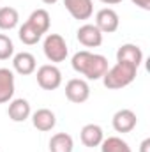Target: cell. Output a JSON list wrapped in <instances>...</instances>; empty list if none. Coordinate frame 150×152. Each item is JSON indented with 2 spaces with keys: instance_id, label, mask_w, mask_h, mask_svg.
Returning <instances> with one entry per match:
<instances>
[{
  "instance_id": "8992f818",
  "label": "cell",
  "mask_w": 150,
  "mask_h": 152,
  "mask_svg": "<svg viewBox=\"0 0 150 152\" xmlns=\"http://www.w3.org/2000/svg\"><path fill=\"white\" fill-rule=\"evenodd\" d=\"M120 25V18L117 14V11H113L111 7H104L95 14V27L103 32V34H113L118 30Z\"/></svg>"
},
{
  "instance_id": "d4e9b609",
  "label": "cell",
  "mask_w": 150,
  "mask_h": 152,
  "mask_svg": "<svg viewBox=\"0 0 150 152\" xmlns=\"http://www.w3.org/2000/svg\"><path fill=\"white\" fill-rule=\"evenodd\" d=\"M42 2H44V4H48V5H53V4H57L58 0H42Z\"/></svg>"
},
{
  "instance_id": "5bb4252c",
  "label": "cell",
  "mask_w": 150,
  "mask_h": 152,
  "mask_svg": "<svg viewBox=\"0 0 150 152\" xmlns=\"http://www.w3.org/2000/svg\"><path fill=\"white\" fill-rule=\"evenodd\" d=\"M32 113L30 110V103L23 97L20 99H11L9 101V108H7V115L12 122H25Z\"/></svg>"
},
{
  "instance_id": "277c9868",
  "label": "cell",
  "mask_w": 150,
  "mask_h": 152,
  "mask_svg": "<svg viewBox=\"0 0 150 152\" xmlns=\"http://www.w3.org/2000/svg\"><path fill=\"white\" fill-rule=\"evenodd\" d=\"M37 83L44 90H55L62 85V73L55 64H44L37 69Z\"/></svg>"
},
{
  "instance_id": "603a6c76",
  "label": "cell",
  "mask_w": 150,
  "mask_h": 152,
  "mask_svg": "<svg viewBox=\"0 0 150 152\" xmlns=\"http://www.w3.org/2000/svg\"><path fill=\"white\" fill-rule=\"evenodd\" d=\"M140 152H150V138H145L140 145Z\"/></svg>"
},
{
  "instance_id": "3957f363",
  "label": "cell",
  "mask_w": 150,
  "mask_h": 152,
  "mask_svg": "<svg viewBox=\"0 0 150 152\" xmlns=\"http://www.w3.org/2000/svg\"><path fill=\"white\" fill-rule=\"evenodd\" d=\"M42 51L46 55V58L53 64L64 62L69 55V48L66 39L62 37L60 34H48L44 42H42Z\"/></svg>"
},
{
  "instance_id": "ba28073f",
  "label": "cell",
  "mask_w": 150,
  "mask_h": 152,
  "mask_svg": "<svg viewBox=\"0 0 150 152\" xmlns=\"http://www.w3.org/2000/svg\"><path fill=\"white\" fill-rule=\"evenodd\" d=\"M111 124L117 133H131L136 127V124H138V117H136V113L133 110L122 108V110H118L113 115Z\"/></svg>"
},
{
  "instance_id": "9c48e42d",
  "label": "cell",
  "mask_w": 150,
  "mask_h": 152,
  "mask_svg": "<svg viewBox=\"0 0 150 152\" xmlns=\"http://www.w3.org/2000/svg\"><path fill=\"white\" fill-rule=\"evenodd\" d=\"M117 62H127L134 67H140L143 62V51L136 44H131V42L122 44L117 50Z\"/></svg>"
},
{
  "instance_id": "52a82bcc",
  "label": "cell",
  "mask_w": 150,
  "mask_h": 152,
  "mask_svg": "<svg viewBox=\"0 0 150 152\" xmlns=\"http://www.w3.org/2000/svg\"><path fill=\"white\" fill-rule=\"evenodd\" d=\"M76 37L79 41V44H83L85 48H99L103 44V32L92 23L81 25L76 32Z\"/></svg>"
},
{
  "instance_id": "44dd1931",
  "label": "cell",
  "mask_w": 150,
  "mask_h": 152,
  "mask_svg": "<svg viewBox=\"0 0 150 152\" xmlns=\"http://www.w3.org/2000/svg\"><path fill=\"white\" fill-rule=\"evenodd\" d=\"M14 55V44L9 36L0 34V60H9Z\"/></svg>"
},
{
  "instance_id": "7402d4cb",
  "label": "cell",
  "mask_w": 150,
  "mask_h": 152,
  "mask_svg": "<svg viewBox=\"0 0 150 152\" xmlns=\"http://www.w3.org/2000/svg\"><path fill=\"white\" fill-rule=\"evenodd\" d=\"M134 5H138V7H141L143 11H150V0H131Z\"/></svg>"
},
{
  "instance_id": "2e32d148",
  "label": "cell",
  "mask_w": 150,
  "mask_h": 152,
  "mask_svg": "<svg viewBox=\"0 0 150 152\" xmlns=\"http://www.w3.org/2000/svg\"><path fill=\"white\" fill-rule=\"evenodd\" d=\"M27 23L30 27H34L41 36H44L48 30H50V25H51V18H50V12L46 9H36L32 11V14L28 16Z\"/></svg>"
},
{
  "instance_id": "5b68a950",
  "label": "cell",
  "mask_w": 150,
  "mask_h": 152,
  "mask_svg": "<svg viewBox=\"0 0 150 152\" xmlns=\"http://www.w3.org/2000/svg\"><path fill=\"white\" fill-rule=\"evenodd\" d=\"M66 97L71 103H76V104L85 103L90 97V87H88V83L85 80H81V78L69 80L66 83Z\"/></svg>"
},
{
  "instance_id": "9a60e30c",
  "label": "cell",
  "mask_w": 150,
  "mask_h": 152,
  "mask_svg": "<svg viewBox=\"0 0 150 152\" xmlns=\"http://www.w3.org/2000/svg\"><path fill=\"white\" fill-rule=\"evenodd\" d=\"M14 96V73L7 67H0V104L9 103Z\"/></svg>"
},
{
  "instance_id": "8fae6325",
  "label": "cell",
  "mask_w": 150,
  "mask_h": 152,
  "mask_svg": "<svg viewBox=\"0 0 150 152\" xmlns=\"http://www.w3.org/2000/svg\"><path fill=\"white\" fill-rule=\"evenodd\" d=\"M64 5L74 20H88L94 14L92 0H64Z\"/></svg>"
},
{
  "instance_id": "7c38bea8",
  "label": "cell",
  "mask_w": 150,
  "mask_h": 152,
  "mask_svg": "<svg viewBox=\"0 0 150 152\" xmlns=\"http://www.w3.org/2000/svg\"><path fill=\"white\" fill-rule=\"evenodd\" d=\"M12 67L18 75L21 76H28L32 73H36V67H37V62H36V57L28 51H21V53H16L14 58H12Z\"/></svg>"
},
{
  "instance_id": "d6986e66",
  "label": "cell",
  "mask_w": 150,
  "mask_h": 152,
  "mask_svg": "<svg viewBox=\"0 0 150 152\" xmlns=\"http://www.w3.org/2000/svg\"><path fill=\"white\" fill-rule=\"evenodd\" d=\"M101 152H133L129 143L118 136H108L101 143Z\"/></svg>"
},
{
  "instance_id": "4fadbf2b",
  "label": "cell",
  "mask_w": 150,
  "mask_h": 152,
  "mask_svg": "<svg viewBox=\"0 0 150 152\" xmlns=\"http://www.w3.org/2000/svg\"><path fill=\"white\" fill-rule=\"evenodd\" d=\"M32 124H34V127L37 131L48 133V131H51L57 126V117L48 108H39V110H36L32 113Z\"/></svg>"
},
{
  "instance_id": "6da1fadb",
  "label": "cell",
  "mask_w": 150,
  "mask_h": 152,
  "mask_svg": "<svg viewBox=\"0 0 150 152\" xmlns=\"http://www.w3.org/2000/svg\"><path fill=\"white\" fill-rule=\"evenodd\" d=\"M71 66L76 73L83 75L87 80H101L108 71V58L104 55L81 50L73 55Z\"/></svg>"
},
{
  "instance_id": "cb8c5ba5",
  "label": "cell",
  "mask_w": 150,
  "mask_h": 152,
  "mask_svg": "<svg viewBox=\"0 0 150 152\" xmlns=\"http://www.w3.org/2000/svg\"><path fill=\"white\" fill-rule=\"evenodd\" d=\"M99 2H103V4H106V5H115V4H120L122 0H99Z\"/></svg>"
},
{
  "instance_id": "ac0fdd59",
  "label": "cell",
  "mask_w": 150,
  "mask_h": 152,
  "mask_svg": "<svg viewBox=\"0 0 150 152\" xmlns=\"http://www.w3.org/2000/svg\"><path fill=\"white\" fill-rule=\"evenodd\" d=\"M20 14L14 7H0V30H12L18 27Z\"/></svg>"
},
{
  "instance_id": "ffe728a7",
  "label": "cell",
  "mask_w": 150,
  "mask_h": 152,
  "mask_svg": "<svg viewBox=\"0 0 150 152\" xmlns=\"http://www.w3.org/2000/svg\"><path fill=\"white\" fill-rule=\"evenodd\" d=\"M18 37L20 41L23 42V44H27V46H34V44H37L39 41H41V34H39L37 30L34 28V27H30L27 21L20 27V30H18Z\"/></svg>"
},
{
  "instance_id": "7a4b0ae2",
  "label": "cell",
  "mask_w": 150,
  "mask_h": 152,
  "mask_svg": "<svg viewBox=\"0 0 150 152\" xmlns=\"http://www.w3.org/2000/svg\"><path fill=\"white\" fill-rule=\"evenodd\" d=\"M138 75V67L127 64V62H117L113 67H108V71L103 76V83L110 90H118L127 85H131Z\"/></svg>"
},
{
  "instance_id": "e0dca14e",
  "label": "cell",
  "mask_w": 150,
  "mask_h": 152,
  "mask_svg": "<svg viewBox=\"0 0 150 152\" xmlns=\"http://www.w3.org/2000/svg\"><path fill=\"white\" fill-rule=\"evenodd\" d=\"M74 140L67 133H57L50 140V152H73Z\"/></svg>"
},
{
  "instance_id": "30bf717a",
  "label": "cell",
  "mask_w": 150,
  "mask_h": 152,
  "mask_svg": "<svg viewBox=\"0 0 150 152\" xmlns=\"http://www.w3.org/2000/svg\"><path fill=\"white\" fill-rule=\"evenodd\" d=\"M79 138H81V143L88 149H94V147H99L104 140V131L101 126L97 124H87L81 127L79 131Z\"/></svg>"
}]
</instances>
